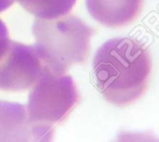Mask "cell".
Masks as SVG:
<instances>
[{"label":"cell","instance_id":"1","mask_svg":"<svg viewBox=\"0 0 159 142\" xmlns=\"http://www.w3.org/2000/svg\"><path fill=\"white\" fill-rule=\"evenodd\" d=\"M152 70V59L143 44L134 38L117 37L97 50L92 76L96 87L110 103L126 107L146 91Z\"/></svg>","mask_w":159,"mask_h":142},{"label":"cell","instance_id":"2","mask_svg":"<svg viewBox=\"0 0 159 142\" xmlns=\"http://www.w3.org/2000/svg\"><path fill=\"white\" fill-rule=\"evenodd\" d=\"M33 45L45 66L64 74L75 63L84 62L89 52L93 29L74 15L36 19L33 23Z\"/></svg>","mask_w":159,"mask_h":142},{"label":"cell","instance_id":"3","mask_svg":"<svg viewBox=\"0 0 159 142\" xmlns=\"http://www.w3.org/2000/svg\"><path fill=\"white\" fill-rule=\"evenodd\" d=\"M78 99L70 75L57 74L44 65L39 77L32 86L25 106L34 141L49 140L55 126L68 117Z\"/></svg>","mask_w":159,"mask_h":142},{"label":"cell","instance_id":"4","mask_svg":"<svg viewBox=\"0 0 159 142\" xmlns=\"http://www.w3.org/2000/svg\"><path fill=\"white\" fill-rule=\"evenodd\" d=\"M43 67L34 46L8 39L0 52V89L22 91L32 87Z\"/></svg>","mask_w":159,"mask_h":142},{"label":"cell","instance_id":"5","mask_svg":"<svg viewBox=\"0 0 159 142\" xmlns=\"http://www.w3.org/2000/svg\"><path fill=\"white\" fill-rule=\"evenodd\" d=\"M144 0H86L90 16L106 27H121L134 21Z\"/></svg>","mask_w":159,"mask_h":142},{"label":"cell","instance_id":"6","mask_svg":"<svg viewBox=\"0 0 159 142\" xmlns=\"http://www.w3.org/2000/svg\"><path fill=\"white\" fill-rule=\"evenodd\" d=\"M30 140L34 141V138L26 107L0 101V141Z\"/></svg>","mask_w":159,"mask_h":142},{"label":"cell","instance_id":"7","mask_svg":"<svg viewBox=\"0 0 159 142\" xmlns=\"http://www.w3.org/2000/svg\"><path fill=\"white\" fill-rule=\"evenodd\" d=\"M29 13L38 19H54L68 14L76 0H17Z\"/></svg>","mask_w":159,"mask_h":142},{"label":"cell","instance_id":"8","mask_svg":"<svg viewBox=\"0 0 159 142\" xmlns=\"http://www.w3.org/2000/svg\"><path fill=\"white\" fill-rule=\"evenodd\" d=\"M8 39L9 38H8V32H7V26L4 23V21L0 20V52L5 47Z\"/></svg>","mask_w":159,"mask_h":142},{"label":"cell","instance_id":"9","mask_svg":"<svg viewBox=\"0 0 159 142\" xmlns=\"http://www.w3.org/2000/svg\"><path fill=\"white\" fill-rule=\"evenodd\" d=\"M14 0H0V12L4 11L13 4Z\"/></svg>","mask_w":159,"mask_h":142}]
</instances>
